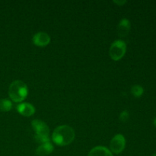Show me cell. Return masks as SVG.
<instances>
[{"label":"cell","instance_id":"6da1fadb","mask_svg":"<svg viewBox=\"0 0 156 156\" xmlns=\"http://www.w3.org/2000/svg\"><path fill=\"white\" fill-rule=\"evenodd\" d=\"M74 138V130L71 126L67 125H62L56 127L52 135L53 143L59 146H68L73 143Z\"/></svg>","mask_w":156,"mask_h":156},{"label":"cell","instance_id":"7a4b0ae2","mask_svg":"<svg viewBox=\"0 0 156 156\" xmlns=\"http://www.w3.org/2000/svg\"><path fill=\"white\" fill-rule=\"evenodd\" d=\"M27 87L21 80L14 81L9 88V95L10 98L16 103H20L26 98L27 95Z\"/></svg>","mask_w":156,"mask_h":156},{"label":"cell","instance_id":"3957f363","mask_svg":"<svg viewBox=\"0 0 156 156\" xmlns=\"http://www.w3.org/2000/svg\"><path fill=\"white\" fill-rule=\"evenodd\" d=\"M31 126L34 130V139L37 143H45L50 142L49 137V127L44 121L40 120H34L31 122Z\"/></svg>","mask_w":156,"mask_h":156},{"label":"cell","instance_id":"277c9868","mask_svg":"<svg viewBox=\"0 0 156 156\" xmlns=\"http://www.w3.org/2000/svg\"><path fill=\"white\" fill-rule=\"evenodd\" d=\"M126 51V43L121 40H117L113 42L109 50V54L111 59L117 61L123 57Z\"/></svg>","mask_w":156,"mask_h":156},{"label":"cell","instance_id":"5b68a950","mask_svg":"<svg viewBox=\"0 0 156 156\" xmlns=\"http://www.w3.org/2000/svg\"><path fill=\"white\" fill-rule=\"evenodd\" d=\"M126 146V140L122 134H117L111 140L110 143L111 152L114 154H120L123 151Z\"/></svg>","mask_w":156,"mask_h":156},{"label":"cell","instance_id":"8992f818","mask_svg":"<svg viewBox=\"0 0 156 156\" xmlns=\"http://www.w3.org/2000/svg\"><path fill=\"white\" fill-rule=\"evenodd\" d=\"M50 42V35L45 32H38L33 37V43L38 47H45Z\"/></svg>","mask_w":156,"mask_h":156},{"label":"cell","instance_id":"52a82bcc","mask_svg":"<svg viewBox=\"0 0 156 156\" xmlns=\"http://www.w3.org/2000/svg\"><path fill=\"white\" fill-rule=\"evenodd\" d=\"M130 21L126 18H123L119 22L117 26V33L120 37H125L128 35L130 30Z\"/></svg>","mask_w":156,"mask_h":156},{"label":"cell","instance_id":"ba28073f","mask_svg":"<svg viewBox=\"0 0 156 156\" xmlns=\"http://www.w3.org/2000/svg\"><path fill=\"white\" fill-rule=\"evenodd\" d=\"M17 111L24 117H30L35 113V108L29 103H21L17 106Z\"/></svg>","mask_w":156,"mask_h":156},{"label":"cell","instance_id":"9c48e42d","mask_svg":"<svg viewBox=\"0 0 156 156\" xmlns=\"http://www.w3.org/2000/svg\"><path fill=\"white\" fill-rule=\"evenodd\" d=\"M53 149L54 148L53 144L50 142H47V143H42L41 146H38L37 149H36V154L38 156H47L50 155Z\"/></svg>","mask_w":156,"mask_h":156},{"label":"cell","instance_id":"30bf717a","mask_svg":"<svg viewBox=\"0 0 156 156\" xmlns=\"http://www.w3.org/2000/svg\"><path fill=\"white\" fill-rule=\"evenodd\" d=\"M88 156H113V154L105 146H96L90 151Z\"/></svg>","mask_w":156,"mask_h":156},{"label":"cell","instance_id":"8fae6325","mask_svg":"<svg viewBox=\"0 0 156 156\" xmlns=\"http://www.w3.org/2000/svg\"><path fill=\"white\" fill-rule=\"evenodd\" d=\"M12 108V104L11 101L8 99H0V111L8 112Z\"/></svg>","mask_w":156,"mask_h":156},{"label":"cell","instance_id":"7c38bea8","mask_svg":"<svg viewBox=\"0 0 156 156\" xmlns=\"http://www.w3.org/2000/svg\"><path fill=\"white\" fill-rule=\"evenodd\" d=\"M131 93L136 98H140L144 93V88L140 85H135L131 88Z\"/></svg>","mask_w":156,"mask_h":156},{"label":"cell","instance_id":"4fadbf2b","mask_svg":"<svg viewBox=\"0 0 156 156\" xmlns=\"http://www.w3.org/2000/svg\"><path fill=\"white\" fill-rule=\"evenodd\" d=\"M129 112H128L126 110H125V111H123V112H122L121 114H120V117H119V120H120V121L125 123V122L127 121L128 119H129Z\"/></svg>","mask_w":156,"mask_h":156},{"label":"cell","instance_id":"5bb4252c","mask_svg":"<svg viewBox=\"0 0 156 156\" xmlns=\"http://www.w3.org/2000/svg\"><path fill=\"white\" fill-rule=\"evenodd\" d=\"M114 2L117 3V4H118L119 5H123L124 4V3H126V1H123V2H120V1H114Z\"/></svg>","mask_w":156,"mask_h":156},{"label":"cell","instance_id":"9a60e30c","mask_svg":"<svg viewBox=\"0 0 156 156\" xmlns=\"http://www.w3.org/2000/svg\"><path fill=\"white\" fill-rule=\"evenodd\" d=\"M153 124H154V126H156V117L153 120Z\"/></svg>","mask_w":156,"mask_h":156},{"label":"cell","instance_id":"2e32d148","mask_svg":"<svg viewBox=\"0 0 156 156\" xmlns=\"http://www.w3.org/2000/svg\"><path fill=\"white\" fill-rule=\"evenodd\" d=\"M152 156H156V152L155 154H153V155H152Z\"/></svg>","mask_w":156,"mask_h":156}]
</instances>
